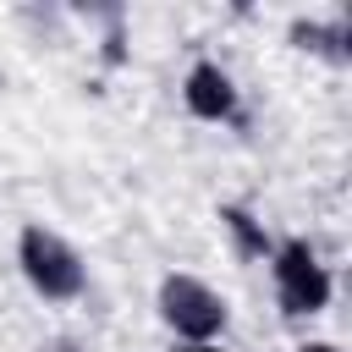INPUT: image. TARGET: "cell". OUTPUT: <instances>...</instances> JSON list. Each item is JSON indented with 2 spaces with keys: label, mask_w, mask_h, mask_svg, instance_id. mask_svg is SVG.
<instances>
[{
  "label": "cell",
  "mask_w": 352,
  "mask_h": 352,
  "mask_svg": "<svg viewBox=\"0 0 352 352\" xmlns=\"http://www.w3.org/2000/svg\"><path fill=\"white\" fill-rule=\"evenodd\" d=\"M16 264H22V280L44 297V302H72L82 297V258L66 236L44 231V226H22L16 236Z\"/></svg>",
  "instance_id": "1"
},
{
  "label": "cell",
  "mask_w": 352,
  "mask_h": 352,
  "mask_svg": "<svg viewBox=\"0 0 352 352\" xmlns=\"http://www.w3.org/2000/svg\"><path fill=\"white\" fill-rule=\"evenodd\" d=\"M160 319L187 346H209L226 330V297L214 286H204L198 275H165L160 280Z\"/></svg>",
  "instance_id": "2"
},
{
  "label": "cell",
  "mask_w": 352,
  "mask_h": 352,
  "mask_svg": "<svg viewBox=\"0 0 352 352\" xmlns=\"http://www.w3.org/2000/svg\"><path fill=\"white\" fill-rule=\"evenodd\" d=\"M270 275H275V297L286 314H319L330 302V270L302 236H286L270 248Z\"/></svg>",
  "instance_id": "3"
},
{
  "label": "cell",
  "mask_w": 352,
  "mask_h": 352,
  "mask_svg": "<svg viewBox=\"0 0 352 352\" xmlns=\"http://www.w3.org/2000/svg\"><path fill=\"white\" fill-rule=\"evenodd\" d=\"M182 99H187V110L198 121H231L236 116V82L214 60H192V72L182 82Z\"/></svg>",
  "instance_id": "4"
},
{
  "label": "cell",
  "mask_w": 352,
  "mask_h": 352,
  "mask_svg": "<svg viewBox=\"0 0 352 352\" xmlns=\"http://www.w3.org/2000/svg\"><path fill=\"white\" fill-rule=\"evenodd\" d=\"M292 44H297V50H314V55H324V60H336V66L352 55V50H346V44H352L346 16H330V22H297V28H292Z\"/></svg>",
  "instance_id": "5"
},
{
  "label": "cell",
  "mask_w": 352,
  "mask_h": 352,
  "mask_svg": "<svg viewBox=\"0 0 352 352\" xmlns=\"http://www.w3.org/2000/svg\"><path fill=\"white\" fill-rule=\"evenodd\" d=\"M220 226L231 231V242H236V253H242V258H270V248H275V242L264 236V226H258L242 204H220Z\"/></svg>",
  "instance_id": "6"
},
{
  "label": "cell",
  "mask_w": 352,
  "mask_h": 352,
  "mask_svg": "<svg viewBox=\"0 0 352 352\" xmlns=\"http://www.w3.org/2000/svg\"><path fill=\"white\" fill-rule=\"evenodd\" d=\"M297 352H336V346H330V341H302Z\"/></svg>",
  "instance_id": "7"
},
{
  "label": "cell",
  "mask_w": 352,
  "mask_h": 352,
  "mask_svg": "<svg viewBox=\"0 0 352 352\" xmlns=\"http://www.w3.org/2000/svg\"><path fill=\"white\" fill-rule=\"evenodd\" d=\"M187 352H220V346H214V341H209V346H187Z\"/></svg>",
  "instance_id": "8"
}]
</instances>
